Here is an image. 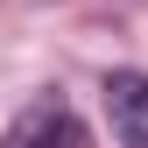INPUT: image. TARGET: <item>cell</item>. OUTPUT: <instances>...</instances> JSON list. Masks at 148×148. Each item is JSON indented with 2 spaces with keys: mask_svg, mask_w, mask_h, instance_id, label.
Here are the masks:
<instances>
[{
  "mask_svg": "<svg viewBox=\"0 0 148 148\" xmlns=\"http://www.w3.org/2000/svg\"><path fill=\"white\" fill-rule=\"evenodd\" d=\"M71 141H78L71 106H64V99H35L28 113L7 127V141H0V148H71Z\"/></svg>",
  "mask_w": 148,
  "mask_h": 148,
  "instance_id": "7a4b0ae2",
  "label": "cell"
},
{
  "mask_svg": "<svg viewBox=\"0 0 148 148\" xmlns=\"http://www.w3.org/2000/svg\"><path fill=\"white\" fill-rule=\"evenodd\" d=\"M106 120L120 148H148V71H113L106 78Z\"/></svg>",
  "mask_w": 148,
  "mask_h": 148,
  "instance_id": "6da1fadb",
  "label": "cell"
}]
</instances>
